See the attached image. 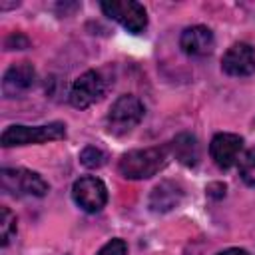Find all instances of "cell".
<instances>
[{
	"instance_id": "obj_14",
	"label": "cell",
	"mask_w": 255,
	"mask_h": 255,
	"mask_svg": "<svg viewBox=\"0 0 255 255\" xmlns=\"http://www.w3.org/2000/svg\"><path fill=\"white\" fill-rule=\"evenodd\" d=\"M14 235H16V215L8 207H2L0 209V239H2V245L6 247Z\"/></svg>"
},
{
	"instance_id": "obj_15",
	"label": "cell",
	"mask_w": 255,
	"mask_h": 255,
	"mask_svg": "<svg viewBox=\"0 0 255 255\" xmlns=\"http://www.w3.org/2000/svg\"><path fill=\"white\" fill-rule=\"evenodd\" d=\"M106 153L100 149V147H96V145H86L84 149H82V153H80V163L84 165V167H90V169H96V167H102L104 163H106Z\"/></svg>"
},
{
	"instance_id": "obj_7",
	"label": "cell",
	"mask_w": 255,
	"mask_h": 255,
	"mask_svg": "<svg viewBox=\"0 0 255 255\" xmlns=\"http://www.w3.org/2000/svg\"><path fill=\"white\" fill-rule=\"evenodd\" d=\"M104 90H106V84H104V78L94 72V70H88L84 72L74 84H72V90H70V102L74 108H88L92 106L94 102H98L102 96H104Z\"/></svg>"
},
{
	"instance_id": "obj_5",
	"label": "cell",
	"mask_w": 255,
	"mask_h": 255,
	"mask_svg": "<svg viewBox=\"0 0 255 255\" xmlns=\"http://www.w3.org/2000/svg\"><path fill=\"white\" fill-rule=\"evenodd\" d=\"M104 14L118 24H122L128 32L139 34L147 26V12L139 2L133 0H108L100 4Z\"/></svg>"
},
{
	"instance_id": "obj_2",
	"label": "cell",
	"mask_w": 255,
	"mask_h": 255,
	"mask_svg": "<svg viewBox=\"0 0 255 255\" xmlns=\"http://www.w3.org/2000/svg\"><path fill=\"white\" fill-rule=\"evenodd\" d=\"M0 185L2 191L16 197H42L50 189L48 181L40 173L24 167H4L0 171Z\"/></svg>"
},
{
	"instance_id": "obj_3",
	"label": "cell",
	"mask_w": 255,
	"mask_h": 255,
	"mask_svg": "<svg viewBox=\"0 0 255 255\" xmlns=\"http://www.w3.org/2000/svg\"><path fill=\"white\" fill-rule=\"evenodd\" d=\"M62 137H66V126L62 122H52L46 126H10L2 131L0 143L4 147H12V145L46 143Z\"/></svg>"
},
{
	"instance_id": "obj_18",
	"label": "cell",
	"mask_w": 255,
	"mask_h": 255,
	"mask_svg": "<svg viewBox=\"0 0 255 255\" xmlns=\"http://www.w3.org/2000/svg\"><path fill=\"white\" fill-rule=\"evenodd\" d=\"M28 46H30V40H28L24 34H20V32L12 34V36L6 40V48H8V50H24V48H28Z\"/></svg>"
},
{
	"instance_id": "obj_9",
	"label": "cell",
	"mask_w": 255,
	"mask_h": 255,
	"mask_svg": "<svg viewBox=\"0 0 255 255\" xmlns=\"http://www.w3.org/2000/svg\"><path fill=\"white\" fill-rule=\"evenodd\" d=\"M221 68L229 76H251L255 72V50L247 42L233 44L221 58Z\"/></svg>"
},
{
	"instance_id": "obj_8",
	"label": "cell",
	"mask_w": 255,
	"mask_h": 255,
	"mask_svg": "<svg viewBox=\"0 0 255 255\" xmlns=\"http://www.w3.org/2000/svg\"><path fill=\"white\" fill-rule=\"evenodd\" d=\"M243 149V137L237 133H217L209 143V153L217 167L229 169L239 161Z\"/></svg>"
},
{
	"instance_id": "obj_1",
	"label": "cell",
	"mask_w": 255,
	"mask_h": 255,
	"mask_svg": "<svg viewBox=\"0 0 255 255\" xmlns=\"http://www.w3.org/2000/svg\"><path fill=\"white\" fill-rule=\"evenodd\" d=\"M169 147H145V149H131L128 153L122 155L120 159V173L126 179H147L153 177L155 173H159L167 161H169Z\"/></svg>"
},
{
	"instance_id": "obj_4",
	"label": "cell",
	"mask_w": 255,
	"mask_h": 255,
	"mask_svg": "<svg viewBox=\"0 0 255 255\" xmlns=\"http://www.w3.org/2000/svg\"><path fill=\"white\" fill-rule=\"evenodd\" d=\"M143 118V104L135 96H120L108 112V131L114 135L129 133Z\"/></svg>"
},
{
	"instance_id": "obj_19",
	"label": "cell",
	"mask_w": 255,
	"mask_h": 255,
	"mask_svg": "<svg viewBox=\"0 0 255 255\" xmlns=\"http://www.w3.org/2000/svg\"><path fill=\"white\" fill-rule=\"evenodd\" d=\"M217 255H249L245 249H239V247H229V249H223L219 251Z\"/></svg>"
},
{
	"instance_id": "obj_11",
	"label": "cell",
	"mask_w": 255,
	"mask_h": 255,
	"mask_svg": "<svg viewBox=\"0 0 255 255\" xmlns=\"http://www.w3.org/2000/svg\"><path fill=\"white\" fill-rule=\"evenodd\" d=\"M179 46L187 56L201 58V56H207V54L213 52L215 38H213V32L207 26H189L181 32Z\"/></svg>"
},
{
	"instance_id": "obj_6",
	"label": "cell",
	"mask_w": 255,
	"mask_h": 255,
	"mask_svg": "<svg viewBox=\"0 0 255 255\" xmlns=\"http://www.w3.org/2000/svg\"><path fill=\"white\" fill-rule=\"evenodd\" d=\"M72 197L80 209L88 213H98L108 203V187L102 179L86 175L72 185Z\"/></svg>"
},
{
	"instance_id": "obj_16",
	"label": "cell",
	"mask_w": 255,
	"mask_h": 255,
	"mask_svg": "<svg viewBox=\"0 0 255 255\" xmlns=\"http://www.w3.org/2000/svg\"><path fill=\"white\" fill-rule=\"evenodd\" d=\"M239 175L247 185H255V151H249L239 159Z\"/></svg>"
},
{
	"instance_id": "obj_10",
	"label": "cell",
	"mask_w": 255,
	"mask_h": 255,
	"mask_svg": "<svg viewBox=\"0 0 255 255\" xmlns=\"http://www.w3.org/2000/svg\"><path fill=\"white\" fill-rule=\"evenodd\" d=\"M36 82V70L28 62H18L12 64L4 78H2V94L4 98H18L26 94Z\"/></svg>"
},
{
	"instance_id": "obj_17",
	"label": "cell",
	"mask_w": 255,
	"mask_h": 255,
	"mask_svg": "<svg viewBox=\"0 0 255 255\" xmlns=\"http://www.w3.org/2000/svg\"><path fill=\"white\" fill-rule=\"evenodd\" d=\"M96 255H128V245L124 239H112Z\"/></svg>"
},
{
	"instance_id": "obj_12",
	"label": "cell",
	"mask_w": 255,
	"mask_h": 255,
	"mask_svg": "<svg viewBox=\"0 0 255 255\" xmlns=\"http://www.w3.org/2000/svg\"><path fill=\"white\" fill-rule=\"evenodd\" d=\"M183 199V187L177 181H161L153 187L151 195H149V209L155 213H165L171 211L173 207H177Z\"/></svg>"
},
{
	"instance_id": "obj_13",
	"label": "cell",
	"mask_w": 255,
	"mask_h": 255,
	"mask_svg": "<svg viewBox=\"0 0 255 255\" xmlns=\"http://www.w3.org/2000/svg\"><path fill=\"white\" fill-rule=\"evenodd\" d=\"M171 153L175 155V159L183 165H197L199 161V143L195 139V135L191 133H179L171 139L169 143Z\"/></svg>"
}]
</instances>
